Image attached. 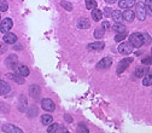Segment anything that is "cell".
Wrapping results in <instances>:
<instances>
[{"label":"cell","instance_id":"8","mask_svg":"<svg viewBox=\"0 0 152 133\" xmlns=\"http://www.w3.org/2000/svg\"><path fill=\"white\" fill-rule=\"evenodd\" d=\"M6 65L10 68V69H17V64H18V58H17V56L15 54H10L7 57V60H6Z\"/></svg>","mask_w":152,"mask_h":133},{"label":"cell","instance_id":"22","mask_svg":"<svg viewBox=\"0 0 152 133\" xmlns=\"http://www.w3.org/2000/svg\"><path fill=\"white\" fill-rule=\"evenodd\" d=\"M41 122H42V125H45V126H50V125L53 122V118H52L51 115H42V116H41Z\"/></svg>","mask_w":152,"mask_h":133},{"label":"cell","instance_id":"34","mask_svg":"<svg viewBox=\"0 0 152 133\" xmlns=\"http://www.w3.org/2000/svg\"><path fill=\"white\" fill-rule=\"evenodd\" d=\"M144 39H145V44H150L151 43V37L148 36L147 33H144Z\"/></svg>","mask_w":152,"mask_h":133},{"label":"cell","instance_id":"11","mask_svg":"<svg viewBox=\"0 0 152 133\" xmlns=\"http://www.w3.org/2000/svg\"><path fill=\"white\" fill-rule=\"evenodd\" d=\"M135 5V0H121V1L118 3V6L120 9H130L132 6H134Z\"/></svg>","mask_w":152,"mask_h":133},{"label":"cell","instance_id":"13","mask_svg":"<svg viewBox=\"0 0 152 133\" xmlns=\"http://www.w3.org/2000/svg\"><path fill=\"white\" fill-rule=\"evenodd\" d=\"M105 47V44L103 43V41H94V43H92V44H89L88 46H87V48L88 50H96V51H99V50H103Z\"/></svg>","mask_w":152,"mask_h":133},{"label":"cell","instance_id":"31","mask_svg":"<svg viewBox=\"0 0 152 133\" xmlns=\"http://www.w3.org/2000/svg\"><path fill=\"white\" fill-rule=\"evenodd\" d=\"M77 132H85V133H88L89 131H88V128H86L85 125L80 123V125H79V128H77Z\"/></svg>","mask_w":152,"mask_h":133},{"label":"cell","instance_id":"36","mask_svg":"<svg viewBox=\"0 0 152 133\" xmlns=\"http://www.w3.org/2000/svg\"><path fill=\"white\" fill-rule=\"evenodd\" d=\"M116 1H117V0H105V3H107V4H113Z\"/></svg>","mask_w":152,"mask_h":133},{"label":"cell","instance_id":"14","mask_svg":"<svg viewBox=\"0 0 152 133\" xmlns=\"http://www.w3.org/2000/svg\"><path fill=\"white\" fill-rule=\"evenodd\" d=\"M3 132H6V133H22L23 131L21 128L13 126V125H6V126H4Z\"/></svg>","mask_w":152,"mask_h":133},{"label":"cell","instance_id":"29","mask_svg":"<svg viewBox=\"0 0 152 133\" xmlns=\"http://www.w3.org/2000/svg\"><path fill=\"white\" fill-rule=\"evenodd\" d=\"M7 3L5 1V0H0V11L1 12H5V11H7Z\"/></svg>","mask_w":152,"mask_h":133},{"label":"cell","instance_id":"25","mask_svg":"<svg viewBox=\"0 0 152 133\" xmlns=\"http://www.w3.org/2000/svg\"><path fill=\"white\" fill-rule=\"evenodd\" d=\"M145 9L147 15L152 17V0H145Z\"/></svg>","mask_w":152,"mask_h":133},{"label":"cell","instance_id":"21","mask_svg":"<svg viewBox=\"0 0 152 133\" xmlns=\"http://www.w3.org/2000/svg\"><path fill=\"white\" fill-rule=\"evenodd\" d=\"M111 29H112L113 32H116L117 34H118V33H126V32H127V28H126L123 24H121V23H116L115 26L111 27Z\"/></svg>","mask_w":152,"mask_h":133},{"label":"cell","instance_id":"24","mask_svg":"<svg viewBox=\"0 0 152 133\" xmlns=\"http://www.w3.org/2000/svg\"><path fill=\"white\" fill-rule=\"evenodd\" d=\"M104 34H105V29L103 27H99L94 30V37H96V39H100V37H103Z\"/></svg>","mask_w":152,"mask_h":133},{"label":"cell","instance_id":"37","mask_svg":"<svg viewBox=\"0 0 152 133\" xmlns=\"http://www.w3.org/2000/svg\"><path fill=\"white\" fill-rule=\"evenodd\" d=\"M65 120H66L68 122H71V119H70V116H69V115H65Z\"/></svg>","mask_w":152,"mask_h":133},{"label":"cell","instance_id":"32","mask_svg":"<svg viewBox=\"0 0 152 133\" xmlns=\"http://www.w3.org/2000/svg\"><path fill=\"white\" fill-rule=\"evenodd\" d=\"M142 64H152V56L144 58V60H142Z\"/></svg>","mask_w":152,"mask_h":133},{"label":"cell","instance_id":"12","mask_svg":"<svg viewBox=\"0 0 152 133\" xmlns=\"http://www.w3.org/2000/svg\"><path fill=\"white\" fill-rule=\"evenodd\" d=\"M76 24H77V28H80V29H88L91 27V22L88 21V18H86V17L80 18Z\"/></svg>","mask_w":152,"mask_h":133},{"label":"cell","instance_id":"17","mask_svg":"<svg viewBox=\"0 0 152 133\" xmlns=\"http://www.w3.org/2000/svg\"><path fill=\"white\" fill-rule=\"evenodd\" d=\"M103 15H104V13L102 12V10H98V9L92 10V18H93V21H96V22L102 21Z\"/></svg>","mask_w":152,"mask_h":133},{"label":"cell","instance_id":"18","mask_svg":"<svg viewBox=\"0 0 152 133\" xmlns=\"http://www.w3.org/2000/svg\"><path fill=\"white\" fill-rule=\"evenodd\" d=\"M0 87H1V88H0V93H1V96H5V94H7L10 92V90H11L10 85L7 82H5L4 80L0 81Z\"/></svg>","mask_w":152,"mask_h":133},{"label":"cell","instance_id":"10","mask_svg":"<svg viewBox=\"0 0 152 133\" xmlns=\"http://www.w3.org/2000/svg\"><path fill=\"white\" fill-rule=\"evenodd\" d=\"M135 18V11H132L130 9H127L126 11H123V20L127 22H133Z\"/></svg>","mask_w":152,"mask_h":133},{"label":"cell","instance_id":"30","mask_svg":"<svg viewBox=\"0 0 152 133\" xmlns=\"http://www.w3.org/2000/svg\"><path fill=\"white\" fill-rule=\"evenodd\" d=\"M61 6H63L66 11H71L72 10V5L70 3H68V1H61Z\"/></svg>","mask_w":152,"mask_h":133},{"label":"cell","instance_id":"3","mask_svg":"<svg viewBox=\"0 0 152 133\" xmlns=\"http://www.w3.org/2000/svg\"><path fill=\"white\" fill-rule=\"evenodd\" d=\"M12 26H13V22H12L11 18H9V17L7 18H3L1 23H0V32H1L3 34H5L12 28Z\"/></svg>","mask_w":152,"mask_h":133},{"label":"cell","instance_id":"35","mask_svg":"<svg viewBox=\"0 0 152 133\" xmlns=\"http://www.w3.org/2000/svg\"><path fill=\"white\" fill-rule=\"evenodd\" d=\"M104 11H105V12H104V15H105V16H110V15H112V13H111V11H112V10H111V9H109V7H105V9H104Z\"/></svg>","mask_w":152,"mask_h":133},{"label":"cell","instance_id":"4","mask_svg":"<svg viewBox=\"0 0 152 133\" xmlns=\"http://www.w3.org/2000/svg\"><path fill=\"white\" fill-rule=\"evenodd\" d=\"M132 62H133V58H132V57H127V58L121 60V62H120L118 65H117V73H118V74L123 73V71L132 64Z\"/></svg>","mask_w":152,"mask_h":133},{"label":"cell","instance_id":"16","mask_svg":"<svg viewBox=\"0 0 152 133\" xmlns=\"http://www.w3.org/2000/svg\"><path fill=\"white\" fill-rule=\"evenodd\" d=\"M16 71H17L18 75H21V76H23V78H26V76H28V75H29V69L26 65H18Z\"/></svg>","mask_w":152,"mask_h":133},{"label":"cell","instance_id":"28","mask_svg":"<svg viewBox=\"0 0 152 133\" xmlns=\"http://www.w3.org/2000/svg\"><path fill=\"white\" fill-rule=\"evenodd\" d=\"M126 36H127V32H126V33H118V34H116V36H115V41L121 43L122 40H124Z\"/></svg>","mask_w":152,"mask_h":133},{"label":"cell","instance_id":"33","mask_svg":"<svg viewBox=\"0 0 152 133\" xmlns=\"http://www.w3.org/2000/svg\"><path fill=\"white\" fill-rule=\"evenodd\" d=\"M102 27H103L105 30H107V29H110V28H111V24H110V22H109V21H104V22L102 23Z\"/></svg>","mask_w":152,"mask_h":133},{"label":"cell","instance_id":"26","mask_svg":"<svg viewBox=\"0 0 152 133\" xmlns=\"http://www.w3.org/2000/svg\"><path fill=\"white\" fill-rule=\"evenodd\" d=\"M146 71H147L146 68H144V67L140 68V67H139V68L135 69V76H137V78H142V76H144V74H145Z\"/></svg>","mask_w":152,"mask_h":133},{"label":"cell","instance_id":"5","mask_svg":"<svg viewBox=\"0 0 152 133\" xmlns=\"http://www.w3.org/2000/svg\"><path fill=\"white\" fill-rule=\"evenodd\" d=\"M133 46L130 43H121L118 46V52L121 54H130L133 51Z\"/></svg>","mask_w":152,"mask_h":133},{"label":"cell","instance_id":"7","mask_svg":"<svg viewBox=\"0 0 152 133\" xmlns=\"http://www.w3.org/2000/svg\"><path fill=\"white\" fill-rule=\"evenodd\" d=\"M41 107L44 108V110L46 111H53L56 109V104L53 103V101H51L50 98H44L41 101Z\"/></svg>","mask_w":152,"mask_h":133},{"label":"cell","instance_id":"20","mask_svg":"<svg viewBox=\"0 0 152 133\" xmlns=\"http://www.w3.org/2000/svg\"><path fill=\"white\" fill-rule=\"evenodd\" d=\"M6 78H10L11 80H13V81H16L17 84H20V85H22V84H24V79H22L21 78V75H20V76H18V75H15V74H6Z\"/></svg>","mask_w":152,"mask_h":133},{"label":"cell","instance_id":"2","mask_svg":"<svg viewBox=\"0 0 152 133\" xmlns=\"http://www.w3.org/2000/svg\"><path fill=\"white\" fill-rule=\"evenodd\" d=\"M146 15H147V12H146L145 5L141 3L135 4V16L139 18V21H145Z\"/></svg>","mask_w":152,"mask_h":133},{"label":"cell","instance_id":"23","mask_svg":"<svg viewBox=\"0 0 152 133\" xmlns=\"http://www.w3.org/2000/svg\"><path fill=\"white\" fill-rule=\"evenodd\" d=\"M97 0H86V7L88 10H94V9H97Z\"/></svg>","mask_w":152,"mask_h":133},{"label":"cell","instance_id":"19","mask_svg":"<svg viewBox=\"0 0 152 133\" xmlns=\"http://www.w3.org/2000/svg\"><path fill=\"white\" fill-rule=\"evenodd\" d=\"M111 16H112V20L115 21L116 23H120L121 20L123 18V12H121V11H118V10H113Z\"/></svg>","mask_w":152,"mask_h":133},{"label":"cell","instance_id":"6","mask_svg":"<svg viewBox=\"0 0 152 133\" xmlns=\"http://www.w3.org/2000/svg\"><path fill=\"white\" fill-rule=\"evenodd\" d=\"M112 64V60L110 58V57H105V58H103L98 64H97V69L98 70H103V69H109Z\"/></svg>","mask_w":152,"mask_h":133},{"label":"cell","instance_id":"27","mask_svg":"<svg viewBox=\"0 0 152 133\" xmlns=\"http://www.w3.org/2000/svg\"><path fill=\"white\" fill-rule=\"evenodd\" d=\"M59 128H61V125H58V123H51L50 125V127L47 128V132L48 133H53V132H59Z\"/></svg>","mask_w":152,"mask_h":133},{"label":"cell","instance_id":"1","mask_svg":"<svg viewBox=\"0 0 152 133\" xmlns=\"http://www.w3.org/2000/svg\"><path fill=\"white\" fill-rule=\"evenodd\" d=\"M129 43H130L133 46H134L135 48L141 47V46L145 44L144 34H140V33H133V34H130V36H129Z\"/></svg>","mask_w":152,"mask_h":133},{"label":"cell","instance_id":"9","mask_svg":"<svg viewBox=\"0 0 152 133\" xmlns=\"http://www.w3.org/2000/svg\"><path fill=\"white\" fill-rule=\"evenodd\" d=\"M3 40H4L6 44H16V41H17V35H16L15 33L7 32V33L4 34Z\"/></svg>","mask_w":152,"mask_h":133},{"label":"cell","instance_id":"15","mask_svg":"<svg viewBox=\"0 0 152 133\" xmlns=\"http://www.w3.org/2000/svg\"><path fill=\"white\" fill-rule=\"evenodd\" d=\"M142 85L144 86H151L152 85V69H150V70L146 71L145 76L142 79Z\"/></svg>","mask_w":152,"mask_h":133},{"label":"cell","instance_id":"38","mask_svg":"<svg viewBox=\"0 0 152 133\" xmlns=\"http://www.w3.org/2000/svg\"><path fill=\"white\" fill-rule=\"evenodd\" d=\"M151 56H152V50H151Z\"/></svg>","mask_w":152,"mask_h":133}]
</instances>
